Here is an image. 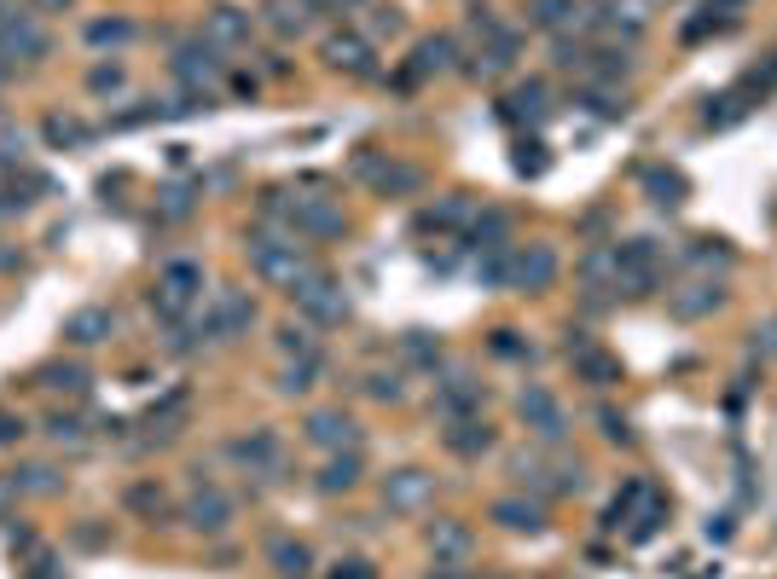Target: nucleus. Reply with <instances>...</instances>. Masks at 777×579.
<instances>
[{
	"instance_id": "f257e3e1",
	"label": "nucleus",
	"mask_w": 777,
	"mask_h": 579,
	"mask_svg": "<svg viewBox=\"0 0 777 579\" xmlns=\"http://www.w3.org/2000/svg\"><path fill=\"white\" fill-rule=\"evenodd\" d=\"M244 249H250V267H256L267 284H279V290H302V284L319 272L296 237H267V232H256Z\"/></svg>"
},
{
	"instance_id": "f03ea898",
	"label": "nucleus",
	"mask_w": 777,
	"mask_h": 579,
	"mask_svg": "<svg viewBox=\"0 0 777 579\" xmlns=\"http://www.w3.org/2000/svg\"><path fill=\"white\" fill-rule=\"evenodd\" d=\"M198 296H204V267L198 261H168L157 272V290H151V308H157V319H168V325H180V319L198 308Z\"/></svg>"
},
{
	"instance_id": "7ed1b4c3",
	"label": "nucleus",
	"mask_w": 777,
	"mask_h": 579,
	"mask_svg": "<svg viewBox=\"0 0 777 579\" xmlns=\"http://www.w3.org/2000/svg\"><path fill=\"white\" fill-rule=\"evenodd\" d=\"M615 261H621L615 296H627V301L650 296V290H655V272H662V255H655L650 237H627V244H615Z\"/></svg>"
},
{
	"instance_id": "20e7f679",
	"label": "nucleus",
	"mask_w": 777,
	"mask_h": 579,
	"mask_svg": "<svg viewBox=\"0 0 777 579\" xmlns=\"http://www.w3.org/2000/svg\"><path fill=\"white\" fill-rule=\"evenodd\" d=\"M250 325H256V296H250V290H215L209 319H204V331L215 336V343H227V336H244Z\"/></svg>"
},
{
	"instance_id": "39448f33",
	"label": "nucleus",
	"mask_w": 777,
	"mask_h": 579,
	"mask_svg": "<svg viewBox=\"0 0 777 579\" xmlns=\"http://www.w3.org/2000/svg\"><path fill=\"white\" fill-rule=\"evenodd\" d=\"M291 301L314 319V325H343V319H348V296H343V284L326 279V272H314V279L302 284V290H291Z\"/></svg>"
},
{
	"instance_id": "423d86ee",
	"label": "nucleus",
	"mask_w": 777,
	"mask_h": 579,
	"mask_svg": "<svg viewBox=\"0 0 777 579\" xmlns=\"http://www.w3.org/2000/svg\"><path fill=\"white\" fill-rule=\"evenodd\" d=\"M221 70H227V64H221V47H209V41H180V47H175V76H180L192 93L209 99V88L221 81Z\"/></svg>"
},
{
	"instance_id": "0eeeda50",
	"label": "nucleus",
	"mask_w": 777,
	"mask_h": 579,
	"mask_svg": "<svg viewBox=\"0 0 777 579\" xmlns=\"http://www.w3.org/2000/svg\"><path fill=\"white\" fill-rule=\"evenodd\" d=\"M517 412H522V423H528V429H534L539 440H546V447H557V440L569 435V417H563V406H557V400H551V395H546V388H539V383H528V388H522V395H517Z\"/></svg>"
},
{
	"instance_id": "6e6552de",
	"label": "nucleus",
	"mask_w": 777,
	"mask_h": 579,
	"mask_svg": "<svg viewBox=\"0 0 777 579\" xmlns=\"http://www.w3.org/2000/svg\"><path fill=\"white\" fill-rule=\"evenodd\" d=\"M430 499H435V475L430 469H395L383 481V504L395 510V516H418Z\"/></svg>"
},
{
	"instance_id": "1a4fd4ad",
	"label": "nucleus",
	"mask_w": 777,
	"mask_h": 579,
	"mask_svg": "<svg viewBox=\"0 0 777 579\" xmlns=\"http://www.w3.org/2000/svg\"><path fill=\"white\" fill-rule=\"evenodd\" d=\"M319 59L331 64V70H343V76H378V59H371V41L366 36H326V47H319Z\"/></svg>"
},
{
	"instance_id": "9d476101",
	"label": "nucleus",
	"mask_w": 777,
	"mask_h": 579,
	"mask_svg": "<svg viewBox=\"0 0 777 579\" xmlns=\"http://www.w3.org/2000/svg\"><path fill=\"white\" fill-rule=\"evenodd\" d=\"M186 522H192L198 533H209V539L227 533V527H232V499H227L221 487H204V481H198L192 499H186Z\"/></svg>"
},
{
	"instance_id": "9b49d317",
	"label": "nucleus",
	"mask_w": 777,
	"mask_h": 579,
	"mask_svg": "<svg viewBox=\"0 0 777 579\" xmlns=\"http://www.w3.org/2000/svg\"><path fill=\"white\" fill-rule=\"evenodd\" d=\"M557 279V249L551 244H528L522 255H511V290H522V296H539Z\"/></svg>"
},
{
	"instance_id": "f8f14e48",
	"label": "nucleus",
	"mask_w": 777,
	"mask_h": 579,
	"mask_svg": "<svg viewBox=\"0 0 777 579\" xmlns=\"http://www.w3.org/2000/svg\"><path fill=\"white\" fill-rule=\"evenodd\" d=\"M308 440L319 452H354L360 447V423L343 417V412H314L308 417Z\"/></svg>"
},
{
	"instance_id": "ddd939ff",
	"label": "nucleus",
	"mask_w": 777,
	"mask_h": 579,
	"mask_svg": "<svg viewBox=\"0 0 777 579\" xmlns=\"http://www.w3.org/2000/svg\"><path fill=\"white\" fill-rule=\"evenodd\" d=\"M250 12H239V7H215L209 18H204V41L209 47H221V53H239V47H250Z\"/></svg>"
},
{
	"instance_id": "4468645a",
	"label": "nucleus",
	"mask_w": 777,
	"mask_h": 579,
	"mask_svg": "<svg viewBox=\"0 0 777 579\" xmlns=\"http://www.w3.org/2000/svg\"><path fill=\"white\" fill-rule=\"evenodd\" d=\"M430 551H435V562H442V568H464L470 551H476V539H470L464 522H435V527H430Z\"/></svg>"
},
{
	"instance_id": "2eb2a0df",
	"label": "nucleus",
	"mask_w": 777,
	"mask_h": 579,
	"mask_svg": "<svg viewBox=\"0 0 777 579\" xmlns=\"http://www.w3.org/2000/svg\"><path fill=\"white\" fill-rule=\"evenodd\" d=\"M435 412H442L447 423L476 417V412H482V383H470V377H447V383H442V395H435Z\"/></svg>"
},
{
	"instance_id": "dca6fc26",
	"label": "nucleus",
	"mask_w": 777,
	"mask_h": 579,
	"mask_svg": "<svg viewBox=\"0 0 777 579\" xmlns=\"http://www.w3.org/2000/svg\"><path fill=\"white\" fill-rule=\"evenodd\" d=\"M719 301H725V290L702 279V284H685V290H673V296H667V308H673V319H685V325H690V319H708V313L719 308Z\"/></svg>"
},
{
	"instance_id": "f3484780",
	"label": "nucleus",
	"mask_w": 777,
	"mask_h": 579,
	"mask_svg": "<svg viewBox=\"0 0 777 579\" xmlns=\"http://www.w3.org/2000/svg\"><path fill=\"white\" fill-rule=\"evenodd\" d=\"M494 522L505 527V533H546V504L539 499H499Z\"/></svg>"
},
{
	"instance_id": "a211bd4d",
	"label": "nucleus",
	"mask_w": 777,
	"mask_h": 579,
	"mask_svg": "<svg viewBox=\"0 0 777 579\" xmlns=\"http://www.w3.org/2000/svg\"><path fill=\"white\" fill-rule=\"evenodd\" d=\"M232 458H239L250 475H273V469H279V440L267 435V429H256V435L232 440Z\"/></svg>"
},
{
	"instance_id": "6ab92c4d",
	"label": "nucleus",
	"mask_w": 777,
	"mask_h": 579,
	"mask_svg": "<svg viewBox=\"0 0 777 579\" xmlns=\"http://www.w3.org/2000/svg\"><path fill=\"white\" fill-rule=\"evenodd\" d=\"M360 452H331V464L326 469H319V492H326V499H336V492H354V487H360Z\"/></svg>"
},
{
	"instance_id": "aec40b11",
	"label": "nucleus",
	"mask_w": 777,
	"mask_h": 579,
	"mask_svg": "<svg viewBox=\"0 0 777 579\" xmlns=\"http://www.w3.org/2000/svg\"><path fill=\"white\" fill-rule=\"evenodd\" d=\"M645 192L655 209H679V203L690 197V180L679 175V168H645Z\"/></svg>"
},
{
	"instance_id": "412c9836",
	"label": "nucleus",
	"mask_w": 777,
	"mask_h": 579,
	"mask_svg": "<svg viewBox=\"0 0 777 579\" xmlns=\"http://www.w3.org/2000/svg\"><path fill=\"white\" fill-rule=\"evenodd\" d=\"M487 447H494V429H487L482 417H459L447 429V452H459V458H482Z\"/></svg>"
},
{
	"instance_id": "4be33fe9",
	"label": "nucleus",
	"mask_w": 777,
	"mask_h": 579,
	"mask_svg": "<svg viewBox=\"0 0 777 579\" xmlns=\"http://www.w3.org/2000/svg\"><path fill=\"white\" fill-rule=\"evenodd\" d=\"M111 325H116V319H111L105 308H81V313H71L64 336H71L76 348H93V343H105V336H111Z\"/></svg>"
},
{
	"instance_id": "5701e85b",
	"label": "nucleus",
	"mask_w": 777,
	"mask_h": 579,
	"mask_svg": "<svg viewBox=\"0 0 777 579\" xmlns=\"http://www.w3.org/2000/svg\"><path fill=\"white\" fill-rule=\"evenodd\" d=\"M453 70V41L447 36H430V41H418V53H412V81H424V76H442Z\"/></svg>"
},
{
	"instance_id": "b1692460",
	"label": "nucleus",
	"mask_w": 777,
	"mask_h": 579,
	"mask_svg": "<svg viewBox=\"0 0 777 579\" xmlns=\"http://www.w3.org/2000/svg\"><path fill=\"white\" fill-rule=\"evenodd\" d=\"M505 237H511V215L482 209L476 220H470V249H505Z\"/></svg>"
},
{
	"instance_id": "393cba45",
	"label": "nucleus",
	"mask_w": 777,
	"mask_h": 579,
	"mask_svg": "<svg viewBox=\"0 0 777 579\" xmlns=\"http://www.w3.org/2000/svg\"><path fill=\"white\" fill-rule=\"evenodd\" d=\"M551 105H546V88H539V81H517L511 93H505V116H528V123H539V116H546Z\"/></svg>"
},
{
	"instance_id": "a878e982",
	"label": "nucleus",
	"mask_w": 777,
	"mask_h": 579,
	"mask_svg": "<svg viewBox=\"0 0 777 579\" xmlns=\"http://www.w3.org/2000/svg\"><path fill=\"white\" fill-rule=\"evenodd\" d=\"M262 18H267V29H273V36H284V41H296L302 29H308V12H302L296 0H267Z\"/></svg>"
},
{
	"instance_id": "bb28decb",
	"label": "nucleus",
	"mask_w": 777,
	"mask_h": 579,
	"mask_svg": "<svg viewBox=\"0 0 777 579\" xmlns=\"http://www.w3.org/2000/svg\"><path fill=\"white\" fill-rule=\"evenodd\" d=\"M267 562H273V568H279L284 579H302V574L314 568L308 544H296V539H273V544H267Z\"/></svg>"
},
{
	"instance_id": "cd10ccee",
	"label": "nucleus",
	"mask_w": 777,
	"mask_h": 579,
	"mask_svg": "<svg viewBox=\"0 0 777 579\" xmlns=\"http://www.w3.org/2000/svg\"><path fill=\"white\" fill-rule=\"evenodd\" d=\"M574 371H581L593 388H615V383H621V360H610V353H598V348L574 353Z\"/></svg>"
},
{
	"instance_id": "c85d7f7f",
	"label": "nucleus",
	"mask_w": 777,
	"mask_h": 579,
	"mask_svg": "<svg viewBox=\"0 0 777 579\" xmlns=\"http://www.w3.org/2000/svg\"><path fill=\"white\" fill-rule=\"evenodd\" d=\"M476 220V209H470V197L464 192H453V197H442L435 209L424 215V227H435V232H453V227H470Z\"/></svg>"
},
{
	"instance_id": "c756f323",
	"label": "nucleus",
	"mask_w": 777,
	"mask_h": 579,
	"mask_svg": "<svg viewBox=\"0 0 777 579\" xmlns=\"http://www.w3.org/2000/svg\"><path fill=\"white\" fill-rule=\"evenodd\" d=\"M279 353L284 360H319V343H314V331L308 325H279Z\"/></svg>"
},
{
	"instance_id": "7c9ffc66",
	"label": "nucleus",
	"mask_w": 777,
	"mask_h": 579,
	"mask_svg": "<svg viewBox=\"0 0 777 579\" xmlns=\"http://www.w3.org/2000/svg\"><path fill=\"white\" fill-rule=\"evenodd\" d=\"M319 383V360H291V365H284L279 371V395H308V388Z\"/></svg>"
},
{
	"instance_id": "2f4dec72",
	"label": "nucleus",
	"mask_w": 777,
	"mask_h": 579,
	"mask_svg": "<svg viewBox=\"0 0 777 579\" xmlns=\"http://www.w3.org/2000/svg\"><path fill=\"white\" fill-rule=\"evenodd\" d=\"M534 24H539V29L581 24V0H534Z\"/></svg>"
},
{
	"instance_id": "473e14b6",
	"label": "nucleus",
	"mask_w": 777,
	"mask_h": 579,
	"mask_svg": "<svg viewBox=\"0 0 777 579\" xmlns=\"http://www.w3.org/2000/svg\"><path fill=\"white\" fill-rule=\"evenodd\" d=\"M685 261H697V267H731V244H725V237H690Z\"/></svg>"
},
{
	"instance_id": "72a5a7b5",
	"label": "nucleus",
	"mask_w": 777,
	"mask_h": 579,
	"mask_svg": "<svg viewBox=\"0 0 777 579\" xmlns=\"http://www.w3.org/2000/svg\"><path fill=\"white\" fill-rule=\"evenodd\" d=\"M650 499V481H627V492H621V499L603 510V527H621V522H633V510Z\"/></svg>"
},
{
	"instance_id": "f704fd0d",
	"label": "nucleus",
	"mask_w": 777,
	"mask_h": 579,
	"mask_svg": "<svg viewBox=\"0 0 777 579\" xmlns=\"http://www.w3.org/2000/svg\"><path fill=\"white\" fill-rule=\"evenodd\" d=\"M371 185H378V192H418V168H407V163H378Z\"/></svg>"
},
{
	"instance_id": "c9c22d12",
	"label": "nucleus",
	"mask_w": 777,
	"mask_h": 579,
	"mask_svg": "<svg viewBox=\"0 0 777 579\" xmlns=\"http://www.w3.org/2000/svg\"><path fill=\"white\" fill-rule=\"evenodd\" d=\"M133 36H140V29H133L128 18H93V24H88V41H93V47H123V41H133Z\"/></svg>"
},
{
	"instance_id": "e433bc0d",
	"label": "nucleus",
	"mask_w": 777,
	"mask_h": 579,
	"mask_svg": "<svg viewBox=\"0 0 777 579\" xmlns=\"http://www.w3.org/2000/svg\"><path fill=\"white\" fill-rule=\"evenodd\" d=\"M476 279H482L487 290L511 284V255H505V249H482V261H476Z\"/></svg>"
},
{
	"instance_id": "4c0bfd02",
	"label": "nucleus",
	"mask_w": 777,
	"mask_h": 579,
	"mask_svg": "<svg viewBox=\"0 0 777 579\" xmlns=\"http://www.w3.org/2000/svg\"><path fill=\"white\" fill-rule=\"evenodd\" d=\"M586 111H598V116H610L615 123V116H627V99H621L610 81H598V88H586Z\"/></svg>"
},
{
	"instance_id": "58836bf2",
	"label": "nucleus",
	"mask_w": 777,
	"mask_h": 579,
	"mask_svg": "<svg viewBox=\"0 0 777 579\" xmlns=\"http://www.w3.org/2000/svg\"><path fill=\"white\" fill-rule=\"evenodd\" d=\"M41 377H47V388H71V395H88V371H81V365H47Z\"/></svg>"
},
{
	"instance_id": "ea45409f",
	"label": "nucleus",
	"mask_w": 777,
	"mask_h": 579,
	"mask_svg": "<svg viewBox=\"0 0 777 579\" xmlns=\"http://www.w3.org/2000/svg\"><path fill=\"white\" fill-rule=\"evenodd\" d=\"M400 29H407V18H400V7H371V36H378V41H395Z\"/></svg>"
},
{
	"instance_id": "a19ab883",
	"label": "nucleus",
	"mask_w": 777,
	"mask_h": 579,
	"mask_svg": "<svg viewBox=\"0 0 777 579\" xmlns=\"http://www.w3.org/2000/svg\"><path fill=\"white\" fill-rule=\"evenodd\" d=\"M123 81H128L123 64H93V70H88V88L93 93H123Z\"/></svg>"
},
{
	"instance_id": "79ce46f5",
	"label": "nucleus",
	"mask_w": 777,
	"mask_h": 579,
	"mask_svg": "<svg viewBox=\"0 0 777 579\" xmlns=\"http://www.w3.org/2000/svg\"><path fill=\"white\" fill-rule=\"evenodd\" d=\"M586 279H593V284H603V279H615V272H621V261H615V244L610 249H593V255H586Z\"/></svg>"
},
{
	"instance_id": "37998d69",
	"label": "nucleus",
	"mask_w": 777,
	"mask_h": 579,
	"mask_svg": "<svg viewBox=\"0 0 777 579\" xmlns=\"http://www.w3.org/2000/svg\"><path fill=\"white\" fill-rule=\"evenodd\" d=\"M366 395H371V400H389V406H395L400 395H407V388H400V377H395V371H371V377H366Z\"/></svg>"
},
{
	"instance_id": "c03bdc74",
	"label": "nucleus",
	"mask_w": 777,
	"mask_h": 579,
	"mask_svg": "<svg viewBox=\"0 0 777 579\" xmlns=\"http://www.w3.org/2000/svg\"><path fill=\"white\" fill-rule=\"evenodd\" d=\"M47 140H53V145H81V140H88V128L71 123V116H47Z\"/></svg>"
},
{
	"instance_id": "a18cd8bd",
	"label": "nucleus",
	"mask_w": 777,
	"mask_h": 579,
	"mask_svg": "<svg viewBox=\"0 0 777 579\" xmlns=\"http://www.w3.org/2000/svg\"><path fill=\"white\" fill-rule=\"evenodd\" d=\"M128 510H140V516L157 522L163 516V492L157 487H128Z\"/></svg>"
},
{
	"instance_id": "49530a36",
	"label": "nucleus",
	"mask_w": 777,
	"mask_h": 579,
	"mask_svg": "<svg viewBox=\"0 0 777 579\" xmlns=\"http://www.w3.org/2000/svg\"><path fill=\"white\" fill-rule=\"evenodd\" d=\"M407 353H412L418 365H435V360H442V343H430L424 331H407Z\"/></svg>"
},
{
	"instance_id": "de8ad7c7",
	"label": "nucleus",
	"mask_w": 777,
	"mask_h": 579,
	"mask_svg": "<svg viewBox=\"0 0 777 579\" xmlns=\"http://www.w3.org/2000/svg\"><path fill=\"white\" fill-rule=\"evenodd\" d=\"M598 423H603V440H615V447H627V440H633L627 417H615V412H598Z\"/></svg>"
},
{
	"instance_id": "09e8293b",
	"label": "nucleus",
	"mask_w": 777,
	"mask_h": 579,
	"mask_svg": "<svg viewBox=\"0 0 777 579\" xmlns=\"http://www.w3.org/2000/svg\"><path fill=\"white\" fill-rule=\"evenodd\" d=\"M331 579H378V574H371V562L348 556V562H336V568H331Z\"/></svg>"
},
{
	"instance_id": "8fccbe9b",
	"label": "nucleus",
	"mask_w": 777,
	"mask_h": 579,
	"mask_svg": "<svg viewBox=\"0 0 777 579\" xmlns=\"http://www.w3.org/2000/svg\"><path fill=\"white\" fill-rule=\"evenodd\" d=\"M12 440H24V423L12 412H0V447H12Z\"/></svg>"
},
{
	"instance_id": "3c124183",
	"label": "nucleus",
	"mask_w": 777,
	"mask_h": 579,
	"mask_svg": "<svg viewBox=\"0 0 777 579\" xmlns=\"http://www.w3.org/2000/svg\"><path fill=\"white\" fill-rule=\"evenodd\" d=\"M47 429H53V440H81V423L76 417H53Z\"/></svg>"
},
{
	"instance_id": "603ef678",
	"label": "nucleus",
	"mask_w": 777,
	"mask_h": 579,
	"mask_svg": "<svg viewBox=\"0 0 777 579\" xmlns=\"http://www.w3.org/2000/svg\"><path fill=\"white\" fill-rule=\"evenodd\" d=\"M760 353H766V360H777V319H772L766 331H760Z\"/></svg>"
},
{
	"instance_id": "864d4df0",
	"label": "nucleus",
	"mask_w": 777,
	"mask_h": 579,
	"mask_svg": "<svg viewBox=\"0 0 777 579\" xmlns=\"http://www.w3.org/2000/svg\"><path fill=\"white\" fill-rule=\"evenodd\" d=\"M430 579H464V568H442V562H435V574Z\"/></svg>"
},
{
	"instance_id": "5fc2aeb1",
	"label": "nucleus",
	"mask_w": 777,
	"mask_h": 579,
	"mask_svg": "<svg viewBox=\"0 0 777 579\" xmlns=\"http://www.w3.org/2000/svg\"><path fill=\"white\" fill-rule=\"evenodd\" d=\"M36 7H47V12H64V7H71V0H36Z\"/></svg>"
},
{
	"instance_id": "6e6d98bb",
	"label": "nucleus",
	"mask_w": 777,
	"mask_h": 579,
	"mask_svg": "<svg viewBox=\"0 0 777 579\" xmlns=\"http://www.w3.org/2000/svg\"><path fill=\"white\" fill-rule=\"evenodd\" d=\"M29 579H53V574H47V562H41V574H29Z\"/></svg>"
}]
</instances>
